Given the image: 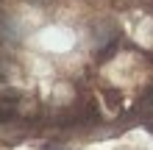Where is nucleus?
<instances>
[{"label":"nucleus","mask_w":153,"mask_h":150,"mask_svg":"<svg viewBox=\"0 0 153 150\" xmlns=\"http://www.w3.org/2000/svg\"><path fill=\"white\" fill-rule=\"evenodd\" d=\"M14 117V103L11 100H0V122H8Z\"/></svg>","instance_id":"1"},{"label":"nucleus","mask_w":153,"mask_h":150,"mask_svg":"<svg viewBox=\"0 0 153 150\" xmlns=\"http://www.w3.org/2000/svg\"><path fill=\"white\" fill-rule=\"evenodd\" d=\"M103 95H106V103H109L111 109H117V106L123 103V95L117 92V89H103Z\"/></svg>","instance_id":"2"}]
</instances>
